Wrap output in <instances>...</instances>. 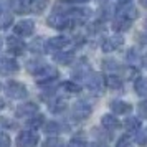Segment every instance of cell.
<instances>
[{"label": "cell", "mask_w": 147, "mask_h": 147, "mask_svg": "<svg viewBox=\"0 0 147 147\" xmlns=\"http://www.w3.org/2000/svg\"><path fill=\"white\" fill-rule=\"evenodd\" d=\"M13 30L15 33L20 35V36H30L35 32V23L32 20H22L13 27Z\"/></svg>", "instance_id": "obj_10"}, {"label": "cell", "mask_w": 147, "mask_h": 147, "mask_svg": "<svg viewBox=\"0 0 147 147\" xmlns=\"http://www.w3.org/2000/svg\"><path fill=\"white\" fill-rule=\"evenodd\" d=\"M7 47H8V51L12 55H23L25 53V43L20 40V38H17V36H8L7 38Z\"/></svg>", "instance_id": "obj_8"}, {"label": "cell", "mask_w": 147, "mask_h": 147, "mask_svg": "<svg viewBox=\"0 0 147 147\" xmlns=\"http://www.w3.org/2000/svg\"><path fill=\"white\" fill-rule=\"evenodd\" d=\"M43 121H45V117H43L41 114H36V116H33V117L28 119V126L32 127V129H38V127L43 124Z\"/></svg>", "instance_id": "obj_23"}, {"label": "cell", "mask_w": 147, "mask_h": 147, "mask_svg": "<svg viewBox=\"0 0 147 147\" xmlns=\"http://www.w3.org/2000/svg\"><path fill=\"white\" fill-rule=\"evenodd\" d=\"M30 48H32V50H33L35 53H36V50H40V48H41V40H36V41H33V43L30 45Z\"/></svg>", "instance_id": "obj_35"}, {"label": "cell", "mask_w": 147, "mask_h": 147, "mask_svg": "<svg viewBox=\"0 0 147 147\" xmlns=\"http://www.w3.org/2000/svg\"><path fill=\"white\" fill-rule=\"evenodd\" d=\"M0 147H10V137L5 132H0Z\"/></svg>", "instance_id": "obj_32"}, {"label": "cell", "mask_w": 147, "mask_h": 147, "mask_svg": "<svg viewBox=\"0 0 147 147\" xmlns=\"http://www.w3.org/2000/svg\"><path fill=\"white\" fill-rule=\"evenodd\" d=\"M139 41L144 45V47H147V33H142V35H139Z\"/></svg>", "instance_id": "obj_36"}, {"label": "cell", "mask_w": 147, "mask_h": 147, "mask_svg": "<svg viewBox=\"0 0 147 147\" xmlns=\"http://www.w3.org/2000/svg\"><path fill=\"white\" fill-rule=\"evenodd\" d=\"M7 94L12 99H23L28 94L25 84H22L18 81H8L7 83Z\"/></svg>", "instance_id": "obj_2"}, {"label": "cell", "mask_w": 147, "mask_h": 147, "mask_svg": "<svg viewBox=\"0 0 147 147\" xmlns=\"http://www.w3.org/2000/svg\"><path fill=\"white\" fill-rule=\"evenodd\" d=\"M117 2V5L121 8H126V7H131V3H132V0H116Z\"/></svg>", "instance_id": "obj_33"}, {"label": "cell", "mask_w": 147, "mask_h": 147, "mask_svg": "<svg viewBox=\"0 0 147 147\" xmlns=\"http://www.w3.org/2000/svg\"><path fill=\"white\" fill-rule=\"evenodd\" d=\"M13 10L17 13H27V12H30V0H15Z\"/></svg>", "instance_id": "obj_19"}, {"label": "cell", "mask_w": 147, "mask_h": 147, "mask_svg": "<svg viewBox=\"0 0 147 147\" xmlns=\"http://www.w3.org/2000/svg\"><path fill=\"white\" fill-rule=\"evenodd\" d=\"M139 2H140V5H142V7L147 8V0H139Z\"/></svg>", "instance_id": "obj_39"}, {"label": "cell", "mask_w": 147, "mask_h": 147, "mask_svg": "<svg viewBox=\"0 0 147 147\" xmlns=\"http://www.w3.org/2000/svg\"><path fill=\"white\" fill-rule=\"evenodd\" d=\"M3 107H5V102H3V101L0 99V109H3Z\"/></svg>", "instance_id": "obj_41"}, {"label": "cell", "mask_w": 147, "mask_h": 147, "mask_svg": "<svg viewBox=\"0 0 147 147\" xmlns=\"http://www.w3.org/2000/svg\"><path fill=\"white\" fill-rule=\"evenodd\" d=\"M124 127L127 131H139L140 129V121L137 117H127L124 122Z\"/></svg>", "instance_id": "obj_21"}, {"label": "cell", "mask_w": 147, "mask_h": 147, "mask_svg": "<svg viewBox=\"0 0 147 147\" xmlns=\"http://www.w3.org/2000/svg\"><path fill=\"white\" fill-rule=\"evenodd\" d=\"M38 134L33 131H23L17 137V147H36Z\"/></svg>", "instance_id": "obj_1"}, {"label": "cell", "mask_w": 147, "mask_h": 147, "mask_svg": "<svg viewBox=\"0 0 147 147\" xmlns=\"http://www.w3.org/2000/svg\"><path fill=\"white\" fill-rule=\"evenodd\" d=\"M142 65H144V68L147 69V55L144 56V58H142Z\"/></svg>", "instance_id": "obj_38"}, {"label": "cell", "mask_w": 147, "mask_h": 147, "mask_svg": "<svg viewBox=\"0 0 147 147\" xmlns=\"http://www.w3.org/2000/svg\"><path fill=\"white\" fill-rule=\"evenodd\" d=\"M102 86H104V80L101 78V74L89 73V76H88V88H89V91L94 93L96 96H99L102 93Z\"/></svg>", "instance_id": "obj_6"}, {"label": "cell", "mask_w": 147, "mask_h": 147, "mask_svg": "<svg viewBox=\"0 0 147 147\" xmlns=\"http://www.w3.org/2000/svg\"><path fill=\"white\" fill-rule=\"evenodd\" d=\"M60 129H61L60 124L51 121V122H48L47 126H45V132L47 134H56V132H60Z\"/></svg>", "instance_id": "obj_26"}, {"label": "cell", "mask_w": 147, "mask_h": 147, "mask_svg": "<svg viewBox=\"0 0 147 147\" xmlns=\"http://www.w3.org/2000/svg\"><path fill=\"white\" fill-rule=\"evenodd\" d=\"M124 43V38L121 35H116V36H109L106 40L102 41V51L106 53H111V51H116L119 47H122Z\"/></svg>", "instance_id": "obj_9"}, {"label": "cell", "mask_w": 147, "mask_h": 147, "mask_svg": "<svg viewBox=\"0 0 147 147\" xmlns=\"http://www.w3.org/2000/svg\"><path fill=\"white\" fill-rule=\"evenodd\" d=\"M74 22L71 18H68L66 15L63 13H53L50 18H48V25L51 28H58V30H65V28H69Z\"/></svg>", "instance_id": "obj_4"}, {"label": "cell", "mask_w": 147, "mask_h": 147, "mask_svg": "<svg viewBox=\"0 0 147 147\" xmlns=\"http://www.w3.org/2000/svg\"><path fill=\"white\" fill-rule=\"evenodd\" d=\"M45 66H47L45 63H41V61H35V60H32V61H28V65H27V69L30 71V73L36 74L38 71H41V69H43Z\"/></svg>", "instance_id": "obj_22"}, {"label": "cell", "mask_w": 147, "mask_h": 147, "mask_svg": "<svg viewBox=\"0 0 147 147\" xmlns=\"http://www.w3.org/2000/svg\"><path fill=\"white\" fill-rule=\"evenodd\" d=\"M48 7V0H30V12L41 13Z\"/></svg>", "instance_id": "obj_17"}, {"label": "cell", "mask_w": 147, "mask_h": 147, "mask_svg": "<svg viewBox=\"0 0 147 147\" xmlns=\"http://www.w3.org/2000/svg\"><path fill=\"white\" fill-rule=\"evenodd\" d=\"M146 28H147V22H146Z\"/></svg>", "instance_id": "obj_45"}, {"label": "cell", "mask_w": 147, "mask_h": 147, "mask_svg": "<svg viewBox=\"0 0 147 147\" xmlns=\"http://www.w3.org/2000/svg\"><path fill=\"white\" fill-rule=\"evenodd\" d=\"M18 71V63L10 58H0V73L2 74H12Z\"/></svg>", "instance_id": "obj_12"}, {"label": "cell", "mask_w": 147, "mask_h": 147, "mask_svg": "<svg viewBox=\"0 0 147 147\" xmlns=\"http://www.w3.org/2000/svg\"><path fill=\"white\" fill-rule=\"evenodd\" d=\"M73 58H74V55L71 51H63V53L55 55V61H58L61 65H69L73 61Z\"/></svg>", "instance_id": "obj_20"}, {"label": "cell", "mask_w": 147, "mask_h": 147, "mask_svg": "<svg viewBox=\"0 0 147 147\" xmlns=\"http://www.w3.org/2000/svg\"><path fill=\"white\" fill-rule=\"evenodd\" d=\"M101 124L106 127L107 131H116V129L121 126L117 117H114L113 114H104V116L101 117Z\"/></svg>", "instance_id": "obj_13"}, {"label": "cell", "mask_w": 147, "mask_h": 147, "mask_svg": "<svg viewBox=\"0 0 147 147\" xmlns=\"http://www.w3.org/2000/svg\"><path fill=\"white\" fill-rule=\"evenodd\" d=\"M2 12H3V7H2V3H0V13H2Z\"/></svg>", "instance_id": "obj_42"}, {"label": "cell", "mask_w": 147, "mask_h": 147, "mask_svg": "<svg viewBox=\"0 0 147 147\" xmlns=\"http://www.w3.org/2000/svg\"><path fill=\"white\" fill-rule=\"evenodd\" d=\"M68 147H86V140L80 139V137H74L68 142Z\"/></svg>", "instance_id": "obj_29"}, {"label": "cell", "mask_w": 147, "mask_h": 147, "mask_svg": "<svg viewBox=\"0 0 147 147\" xmlns=\"http://www.w3.org/2000/svg\"><path fill=\"white\" fill-rule=\"evenodd\" d=\"M71 2H76V3H84V2H88V0H71Z\"/></svg>", "instance_id": "obj_40"}, {"label": "cell", "mask_w": 147, "mask_h": 147, "mask_svg": "<svg viewBox=\"0 0 147 147\" xmlns=\"http://www.w3.org/2000/svg\"><path fill=\"white\" fill-rule=\"evenodd\" d=\"M104 84H106L109 89H119V88L122 86L121 78L116 76V74H107L106 78H104Z\"/></svg>", "instance_id": "obj_16"}, {"label": "cell", "mask_w": 147, "mask_h": 147, "mask_svg": "<svg viewBox=\"0 0 147 147\" xmlns=\"http://www.w3.org/2000/svg\"><path fill=\"white\" fill-rule=\"evenodd\" d=\"M98 2H106V0H98Z\"/></svg>", "instance_id": "obj_43"}, {"label": "cell", "mask_w": 147, "mask_h": 147, "mask_svg": "<svg viewBox=\"0 0 147 147\" xmlns=\"http://www.w3.org/2000/svg\"><path fill=\"white\" fill-rule=\"evenodd\" d=\"M111 109L116 114H126L131 111V104H127L124 101H113L111 102Z\"/></svg>", "instance_id": "obj_14"}, {"label": "cell", "mask_w": 147, "mask_h": 147, "mask_svg": "<svg viewBox=\"0 0 147 147\" xmlns=\"http://www.w3.org/2000/svg\"><path fill=\"white\" fill-rule=\"evenodd\" d=\"M38 113V104H35V102H25V104H22V106L17 107V116L18 117H33L36 116Z\"/></svg>", "instance_id": "obj_11"}, {"label": "cell", "mask_w": 147, "mask_h": 147, "mask_svg": "<svg viewBox=\"0 0 147 147\" xmlns=\"http://www.w3.org/2000/svg\"><path fill=\"white\" fill-rule=\"evenodd\" d=\"M137 111H139L140 117H146L147 119V99L142 101V102H139V106H137Z\"/></svg>", "instance_id": "obj_31"}, {"label": "cell", "mask_w": 147, "mask_h": 147, "mask_svg": "<svg viewBox=\"0 0 147 147\" xmlns=\"http://www.w3.org/2000/svg\"><path fill=\"white\" fill-rule=\"evenodd\" d=\"M116 147H132V139L129 136H121Z\"/></svg>", "instance_id": "obj_27"}, {"label": "cell", "mask_w": 147, "mask_h": 147, "mask_svg": "<svg viewBox=\"0 0 147 147\" xmlns=\"http://www.w3.org/2000/svg\"><path fill=\"white\" fill-rule=\"evenodd\" d=\"M0 47H2V40H0Z\"/></svg>", "instance_id": "obj_44"}, {"label": "cell", "mask_w": 147, "mask_h": 147, "mask_svg": "<svg viewBox=\"0 0 147 147\" xmlns=\"http://www.w3.org/2000/svg\"><path fill=\"white\" fill-rule=\"evenodd\" d=\"M134 88H136V93L139 94V96H147V78L139 76V78L136 80Z\"/></svg>", "instance_id": "obj_18"}, {"label": "cell", "mask_w": 147, "mask_h": 147, "mask_svg": "<svg viewBox=\"0 0 147 147\" xmlns=\"http://www.w3.org/2000/svg\"><path fill=\"white\" fill-rule=\"evenodd\" d=\"M58 78V71H56V68L53 66H45L41 71H38V73L35 74V80H36V83L38 84H47V83H51V81H55Z\"/></svg>", "instance_id": "obj_3"}, {"label": "cell", "mask_w": 147, "mask_h": 147, "mask_svg": "<svg viewBox=\"0 0 147 147\" xmlns=\"http://www.w3.org/2000/svg\"><path fill=\"white\" fill-rule=\"evenodd\" d=\"M129 27H131V20L122 17V15H119V18H116V22L113 25V28L116 32H126V30H129Z\"/></svg>", "instance_id": "obj_15"}, {"label": "cell", "mask_w": 147, "mask_h": 147, "mask_svg": "<svg viewBox=\"0 0 147 147\" xmlns=\"http://www.w3.org/2000/svg\"><path fill=\"white\" fill-rule=\"evenodd\" d=\"M50 109H51L53 113H60V111H63V109H65V101L63 99H56L55 102H51Z\"/></svg>", "instance_id": "obj_28"}, {"label": "cell", "mask_w": 147, "mask_h": 147, "mask_svg": "<svg viewBox=\"0 0 147 147\" xmlns=\"http://www.w3.org/2000/svg\"><path fill=\"white\" fill-rule=\"evenodd\" d=\"M91 111H93V107L89 106L86 101H78L73 106V117L78 121H84L89 117Z\"/></svg>", "instance_id": "obj_5"}, {"label": "cell", "mask_w": 147, "mask_h": 147, "mask_svg": "<svg viewBox=\"0 0 147 147\" xmlns=\"http://www.w3.org/2000/svg\"><path fill=\"white\" fill-rule=\"evenodd\" d=\"M104 68H106V69H114V68H117L116 66V61L114 60H104Z\"/></svg>", "instance_id": "obj_34"}, {"label": "cell", "mask_w": 147, "mask_h": 147, "mask_svg": "<svg viewBox=\"0 0 147 147\" xmlns=\"http://www.w3.org/2000/svg\"><path fill=\"white\" fill-rule=\"evenodd\" d=\"M69 45V38L66 36H53L45 43V48L48 51H60L63 48H66Z\"/></svg>", "instance_id": "obj_7"}, {"label": "cell", "mask_w": 147, "mask_h": 147, "mask_svg": "<svg viewBox=\"0 0 147 147\" xmlns=\"http://www.w3.org/2000/svg\"><path fill=\"white\" fill-rule=\"evenodd\" d=\"M91 147H107V146H106V144H101V142H93Z\"/></svg>", "instance_id": "obj_37"}, {"label": "cell", "mask_w": 147, "mask_h": 147, "mask_svg": "<svg viewBox=\"0 0 147 147\" xmlns=\"http://www.w3.org/2000/svg\"><path fill=\"white\" fill-rule=\"evenodd\" d=\"M41 147H63V140L58 139V137H50L43 142Z\"/></svg>", "instance_id": "obj_25"}, {"label": "cell", "mask_w": 147, "mask_h": 147, "mask_svg": "<svg viewBox=\"0 0 147 147\" xmlns=\"http://www.w3.org/2000/svg\"><path fill=\"white\" fill-rule=\"evenodd\" d=\"M137 144L139 146H147V129L146 131H139V134H137Z\"/></svg>", "instance_id": "obj_30"}, {"label": "cell", "mask_w": 147, "mask_h": 147, "mask_svg": "<svg viewBox=\"0 0 147 147\" xmlns=\"http://www.w3.org/2000/svg\"><path fill=\"white\" fill-rule=\"evenodd\" d=\"M0 88H2V84H0Z\"/></svg>", "instance_id": "obj_46"}, {"label": "cell", "mask_w": 147, "mask_h": 147, "mask_svg": "<svg viewBox=\"0 0 147 147\" xmlns=\"http://www.w3.org/2000/svg\"><path fill=\"white\" fill-rule=\"evenodd\" d=\"M63 89L65 91H68V93H80L81 91V86L80 84H76V83H73V81H66V83H63Z\"/></svg>", "instance_id": "obj_24"}]
</instances>
